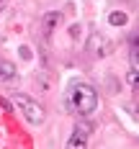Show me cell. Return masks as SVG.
<instances>
[{
	"label": "cell",
	"instance_id": "obj_1",
	"mask_svg": "<svg viewBox=\"0 0 139 149\" xmlns=\"http://www.w3.org/2000/svg\"><path fill=\"white\" fill-rule=\"evenodd\" d=\"M64 105L75 116H90L95 111V105H98V93H95L93 85L82 82V80H75V82H70V88L64 93Z\"/></svg>",
	"mask_w": 139,
	"mask_h": 149
},
{
	"label": "cell",
	"instance_id": "obj_2",
	"mask_svg": "<svg viewBox=\"0 0 139 149\" xmlns=\"http://www.w3.org/2000/svg\"><path fill=\"white\" fill-rule=\"evenodd\" d=\"M13 103H15V108L23 113V118L29 121L31 126H39V123L44 121V108L36 103L34 98H29V95H21V93H15V95H13Z\"/></svg>",
	"mask_w": 139,
	"mask_h": 149
},
{
	"label": "cell",
	"instance_id": "obj_3",
	"mask_svg": "<svg viewBox=\"0 0 139 149\" xmlns=\"http://www.w3.org/2000/svg\"><path fill=\"white\" fill-rule=\"evenodd\" d=\"M88 136H90V126L88 123H77L72 136L67 139V147H85L88 144Z\"/></svg>",
	"mask_w": 139,
	"mask_h": 149
},
{
	"label": "cell",
	"instance_id": "obj_4",
	"mask_svg": "<svg viewBox=\"0 0 139 149\" xmlns=\"http://www.w3.org/2000/svg\"><path fill=\"white\" fill-rule=\"evenodd\" d=\"M139 54H137V44L131 46V70H129V88L131 90H137L139 88V82H137V72H139V59H137Z\"/></svg>",
	"mask_w": 139,
	"mask_h": 149
},
{
	"label": "cell",
	"instance_id": "obj_5",
	"mask_svg": "<svg viewBox=\"0 0 139 149\" xmlns=\"http://www.w3.org/2000/svg\"><path fill=\"white\" fill-rule=\"evenodd\" d=\"M13 77H15V64L13 62L0 59V80L5 82V80H13Z\"/></svg>",
	"mask_w": 139,
	"mask_h": 149
},
{
	"label": "cell",
	"instance_id": "obj_6",
	"mask_svg": "<svg viewBox=\"0 0 139 149\" xmlns=\"http://www.w3.org/2000/svg\"><path fill=\"white\" fill-rule=\"evenodd\" d=\"M57 21H62V13H46V15H44L41 26H44V31H46V33L54 29V23H57Z\"/></svg>",
	"mask_w": 139,
	"mask_h": 149
},
{
	"label": "cell",
	"instance_id": "obj_7",
	"mask_svg": "<svg viewBox=\"0 0 139 149\" xmlns=\"http://www.w3.org/2000/svg\"><path fill=\"white\" fill-rule=\"evenodd\" d=\"M108 21H111L113 26H124L129 18H126V13H111V18H108Z\"/></svg>",
	"mask_w": 139,
	"mask_h": 149
},
{
	"label": "cell",
	"instance_id": "obj_8",
	"mask_svg": "<svg viewBox=\"0 0 139 149\" xmlns=\"http://www.w3.org/2000/svg\"><path fill=\"white\" fill-rule=\"evenodd\" d=\"M5 3H8V0H0V8H3V5H5Z\"/></svg>",
	"mask_w": 139,
	"mask_h": 149
}]
</instances>
